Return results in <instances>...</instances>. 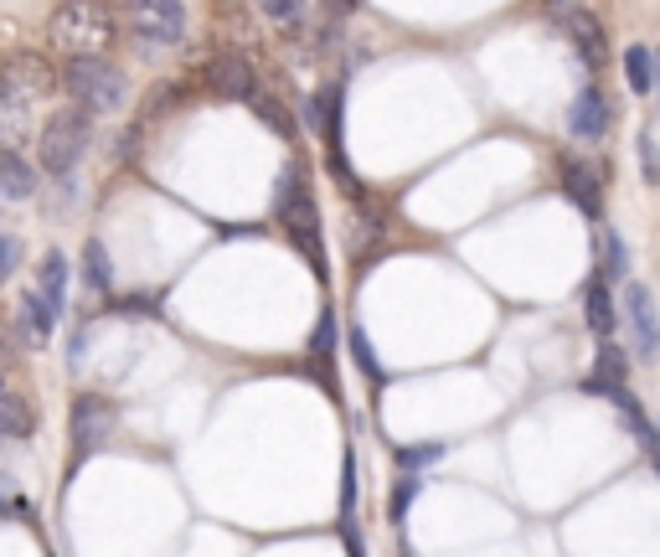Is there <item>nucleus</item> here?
I'll return each mask as SVG.
<instances>
[{
    "label": "nucleus",
    "mask_w": 660,
    "mask_h": 557,
    "mask_svg": "<svg viewBox=\"0 0 660 557\" xmlns=\"http://www.w3.org/2000/svg\"><path fill=\"white\" fill-rule=\"evenodd\" d=\"M419 475H403V481H398V491H392V522H403L408 516V506H413V496H419Z\"/></svg>",
    "instance_id": "nucleus-27"
},
{
    "label": "nucleus",
    "mask_w": 660,
    "mask_h": 557,
    "mask_svg": "<svg viewBox=\"0 0 660 557\" xmlns=\"http://www.w3.org/2000/svg\"><path fill=\"white\" fill-rule=\"evenodd\" d=\"M114 31H120V21L104 0H62L52 11V47L68 58H104Z\"/></svg>",
    "instance_id": "nucleus-1"
},
{
    "label": "nucleus",
    "mask_w": 660,
    "mask_h": 557,
    "mask_svg": "<svg viewBox=\"0 0 660 557\" xmlns=\"http://www.w3.org/2000/svg\"><path fill=\"white\" fill-rule=\"evenodd\" d=\"M640 166H646V182L660 186V151H656V140L640 135Z\"/></svg>",
    "instance_id": "nucleus-28"
},
{
    "label": "nucleus",
    "mask_w": 660,
    "mask_h": 557,
    "mask_svg": "<svg viewBox=\"0 0 660 557\" xmlns=\"http://www.w3.org/2000/svg\"><path fill=\"white\" fill-rule=\"evenodd\" d=\"M625 320H630L635 331V351L640 357H660V316H656V300H650L646 285H630L625 289Z\"/></svg>",
    "instance_id": "nucleus-8"
},
{
    "label": "nucleus",
    "mask_w": 660,
    "mask_h": 557,
    "mask_svg": "<svg viewBox=\"0 0 660 557\" xmlns=\"http://www.w3.org/2000/svg\"><path fill=\"white\" fill-rule=\"evenodd\" d=\"M124 21L135 31L145 47H176L186 37V6L181 0H135V6H124Z\"/></svg>",
    "instance_id": "nucleus-5"
},
{
    "label": "nucleus",
    "mask_w": 660,
    "mask_h": 557,
    "mask_svg": "<svg viewBox=\"0 0 660 557\" xmlns=\"http://www.w3.org/2000/svg\"><path fill=\"white\" fill-rule=\"evenodd\" d=\"M439 454H444V444H413V450H398V465H403V475H419L423 465H434Z\"/></svg>",
    "instance_id": "nucleus-25"
},
{
    "label": "nucleus",
    "mask_w": 660,
    "mask_h": 557,
    "mask_svg": "<svg viewBox=\"0 0 660 557\" xmlns=\"http://www.w3.org/2000/svg\"><path fill=\"white\" fill-rule=\"evenodd\" d=\"M625 83H630L635 93H650V89H656V58H650L640 42L625 52Z\"/></svg>",
    "instance_id": "nucleus-19"
},
{
    "label": "nucleus",
    "mask_w": 660,
    "mask_h": 557,
    "mask_svg": "<svg viewBox=\"0 0 660 557\" xmlns=\"http://www.w3.org/2000/svg\"><path fill=\"white\" fill-rule=\"evenodd\" d=\"M279 212H285V227L295 233V243L310 254V264L326 269V264H320V212H316V196H310L300 171H285V176H279Z\"/></svg>",
    "instance_id": "nucleus-4"
},
{
    "label": "nucleus",
    "mask_w": 660,
    "mask_h": 557,
    "mask_svg": "<svg viewBox=\"0 0 660 557\" xmlns=\"http://www.w3.org/2000/svg\"><path fill=\"white\" fill-rule=\"evenodd\" d=\"M563 186L588 217H599V202H604V186H599V171L584 166V161H563Z\"/></svg>",
    "instance_id": "nucleus-13"
},
{
    "label": "nucleus",
    "mask_w": 660,
    "mask_h": 557,
    "mask_svg": "<svg viewBox=\"0 0 660 557\" xmlns=\"http://www.w3.org/2000/svg\"><path fill=\"white\" fill-rule=\"evenodd\" d=\"M557 16H573V11H584V0H547Z\"/></svg>",
    "instance_id": "nucleus-30"
},
{
    "label": "nucleus",
    "mask_w": 660,
    "mask_h": 557,
    "mask_svg": "<svg viewBox=\"0 0 660 557\" xmlns=\"http://www.w3.org/2000/svg\"><path fill=\"white\" fill-rule=\"evenodd\" d=\"M0 83H11L16 93H27L31 104H37V99H47V89H52V73H47L42 58H16L11 68L0 73Z\"/></svg>",
    "instance_id": "nucleus-14"
},
{
    "label": "nucleus",
    "mask_w": 660,
    "mask_h": 557,
    "mask_svg": "<svg viewBox=\"0 0 660 557\" xmlns=\"http://www.w3.org/2000/svg\"><path fill=\"white\" fill-rule=\"evenodd\" d=\"M207 89L217 93V99H227V104H254L258 93V68L243 52H223V58L207 68Z\"/></svg>",
    "instance_id": "nucleus-6"
},
{
    "label": "nucleus",
    "mask_w": 660,
    "mask_h": 557,
    "mask_svg": "<svg viewBox=\"0 0 660 557\" xmlns=\"http://www.w3.org/2000/svg\"><path fill=\"white\" fill-rule=\"evenodd\" d=\"M58 305L52 300H42V295H37V289H31L27 300H21V336H27L31 347H47V341H52V331H58Z\"/></svg>",
    "instance_id": "nucleus-12"
},
{
    "label": "nucleus",
    "mask_w": 660,
    "mask_h": 557,
    "mask_svg": "<svg viewBox=\"0 0 660 557\" xmlns=\"http://www.w3.org/2000/svg\"><path fill=\"white\" fill-rule=\"evenodd\" d=\"M89 151V114H78V109H62L52 120L42 124V140H37V155H42V166L52 176H68V171L83 161Z\"/></svg>",
    "instance_id": "nucleus-3"
},
{
    "label": "nucleus",
    "mask_w": 660,
    "mask_h": 557,
    "mask_svg": "<svg viewBox=\"0 0 660 557\" xmlns=\"http://www.w3.org/2000/svg\"><path fill=\"white\" fill-rule=\"evenodd\" d=\"M109 429H114V403H109L104 392H83L73 403V444L89 454L109 439Z\"/></svg>",
    "instance_id": "nucleus-7"
},
{
    "label": "nucleus",
    "mask_w": 660,
    "mask_h": 557,
    "mask_svg": "<svg viewBox=\"0 0 660 557\" xmlns=\"http://www.w3.org/2000/svg\"><path fill=\"white\" fill-rule=\"evenodd\" d=\"M37 295L62 310V300H68V258H62V254H47L42 274H37Z\"/></svg>",
    "instance_id": "nucleus-18"
},
{
    "label": "nucleus",
    "mask_w": 660,
    "mask_h": 557,
    "mask_svg": "<svg viewBox=\"0 0 660 557\" xmlns=\"http://www.w3.org/2000/svg\"><path fill=\"white\" fill-rule=\"evenodd\" d=\"M258 6H264L279 27H300L305 11H310V0H258Z\"/></svg>",
    "instance_id": "nucleus-24"
},
{
    "label": "nucleus",
    "mask_w": 660,
    "mask_h": 557,
    "mask_svg": "<svg viewBox=\"0 0 660 557\" xmlns=\"http://www.w3.org/2000/svg\"><path fill=\"white\" fill-rule=\"evenodd\" d=\"M124 6H135V0H124Z\"/></svg>",
    "instance_id": "nucleus-31"
},
{
    "label": "nucleus",
    "mask_w": 660,
    "mask_h": 557,
    "mask_svg": "<svg viewBox=\"0 0 660 557\" xmlns=\"http://www.w3.org/2000/svg\"><path fill=\"white\" fill-rule=\"evenodd\" d=\"M31 124V99L16 93L11 83H0V151H16V140L27 135Z\"/></svg>",
    "instance_id": "nucleus-11"
},
{
    "label": "nucleus",
    "mask_w": 660,
    "mask_h": 557,
    "mask_svg": "<svg viewBox=\"0 0 660 557\" xmlns=\"http://www.w3.org/2000/svg\"><path fill=\"white\" fill-rule=\"evenodd\" d=\"M625 269H630V254H625V243H619V233H609V227H604V285H609V279H625Z\"/></svg>",
    "instance_id": "nucleus-21"
},
{
    "label": "nucleus",
    "mask_w": 660,
    "mask_h": 557,
    "mask_svg": "<svg viewBox=\"0 0 660 557\" xmlns=\"http://www.w3.org/2000/svg\"><path fill=\"white\" fill-rule=\"evenodd\" d=\"M563 31H568V42L578 47V58H584L588 68H604V58H609V47H604V27H599V16L573 11V16H563Z\"/></svg>",
    "instance_id": "nucleus-10"
},
{
    "label": "nucleus",
    "mask_w": 660,
    "mask_h": 557,
    "mask_svg": "<svg viewBox=\"0 0 660 557\" xmlns=\"http://www.w3.org/2000/svg\"><path fill=\"white\" fill-rule=\"evenodd\" d=\"M62 89L78 104V114H114L130 99V83L109 58H68Z\"/></svg>",
    "instance_id": "nucleus-2"
},
{
    "label": "nucleus",
    "mask_w": 660,
    "mask_h": 557,
    "mask_svg": "<svg viewBox=\"0 0 660 557\" xmlns=\"http://www.w3.org/2000/svg\"><path fill=\"white\" fill-rule=\"evenodd\" d=\"M0 392H6V382H0Z\"/></svg>",
    "instance_id": "nucleus-32"
},
{
    "label": "nucleus",
    "mask_w": 660,
    "mask_h": 557,
    "mask_svg": "<svg viewBox=\"0 0 660 557\" xmlns=\"http://www.w3.org/2000/svg\"><path fill=\"white\" fill-rule=\"evenodd\" d=\"M568 130H573V140H584V145H599V140L609 135V99H604V89H584L573 99Z\"/></svg>",
    "instance_id": "nucleus-9"
},
{
    "label": "nucleus",
    "mask_w": 660,
    "mask_h": 557,
    "mask_svg": "<svg viewBox=\"0 0 660 557\" xmlns=\"http://www.w3.org/2000/svg\"><path fill=\"white\" fill-rule=\"evenodd\" d=\"M21 254H27V248H21V238H16V233H0V285H6V279L21 269Z\"/></svg>",
    "instance_id": "nucleus-26"
},
{
    "label": "nucleus",
    "mask_w": 660,
    "mask_h": 557,
    "mask_svg": "<svg viewBox=\"0 0 660 557\" xmlns=\"http://www.w3.org/2000/svg\"><path fill=\"white\" fill-rule=\"evenodd\" d=\"M37 192V171L16 151H0V202H27Z\"/></svg>",
    "instance_id": "nucleus-15"
},
{
    "label": "nucleus",
    "mask_w": 660,
    "mask_h": 557,
    "mask_svg": "<svg viewBox=\"0 0 660 557\" xmlns=\"http://www.w3.org/2000/svg\"><path fill=\"white\" fill-rule=\"evenodd\" d=\"M584 320H588V331L599 336V341H609V336H615L619 310H615V295H609V285H604V279H594V285H588V295H584Z\"/></svg>",
    "instance_id": "nucleus-16"
},
{
    "label": "nucleus",
    "mask_w": 660,
    "mask_h": 557,
    "mask_svg": "<svg viewBox=\"0 0 660 557\" xmlns=\"http://www.w3.org/2000/svg\"><path fill=\"white\" fill-rule=\"evenodd\" d=\"M37 419H31V408L16 398V392H0V434L6 439H31Z\"/></svg>",
    "instance_id": "nucleus-17"
},
{
    "label": "nucleus",
    "mask_w": 660,
    "mask_h": 557,
    "mask_svg": "<svg viewBox=\"0 0 660 557\" xmlns=\"http://www.w3.org/2000/svg\"><path fill=\"white\" fill-rule=\"evenodd\" d=\"M254 109L264 114V124H269V130H279L285 140H295V120H289V109L279 104V99H269V93H258Z\"/></svg>",
    "instance_id": "nucleus-22"
},
{
    "label": "nucleus",
    "mask_w": 660,
    "mask_h": 557,
    "mask_svg": "<svg viewBox=\"0 0 660 557\" xmlns=\"http://www.w3.org/2000/svg\"><path fill=\"white\" fill-rule=\"evenodd\" d=\"M83 264H89V285L93 289L114 285V274H109V254H104V243H99V238H89V248H83Z\"/></svg>",
    "instance_id": "nucleus-23"
},
{
    "label": "nucleus",
    "mask_w": 660,
    "mask_h": 557,
    "mask_svg": "<svg viewBox=\"0 0 660 557\" xmlns=\"http://www.w3.org/2000/svg\"><path fill=\"white\" fill-rule=\"evenodd\" d=\"M351 347H357V362L367 367V372H377V357H372V347H367V336L351 331Z\"/></svg>",
    "instance_id": "nucleus-29"
},
{
    "label": "nucleus",
    "mask_w": 660,
    "mask_h": 557,
    "mask_svg": "<svg viewBox=\"0 0 660 557\" xmlns=\"http://www.w3.org/2000/svg\"><path fill=\"white\" fill-rule=\"evenodd\" d=\"M594 377H604V382H630V362H625V351L615 347V341H599V362H594Z\"/></svg>",
    "instance_id": "nucleus-20"
}]
</instances>
